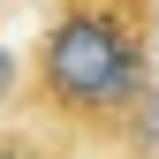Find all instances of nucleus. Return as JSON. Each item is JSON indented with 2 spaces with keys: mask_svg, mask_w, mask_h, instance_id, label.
Masks as SVG:
<instances>
[{
  "mask_svg": "<svg viewBox=\"0 0 159 159\" xmlns=\"http://www.w3.org/2000/svg\"><path fill=\"white\" fill-rule=\"evenodd\" d=\"M23 106L53 129L114 144L152 114V0H68L23 76Z\"/></svg>",
  "mask_w": 159,
  "mask_h": 159,
  "instance_id": "obj_1",
  "label": "nucleus"
},
{
  "mask_svg": "<svg viewBox=\"0 0 159 159\" xmlns=\"http://www.w3.org/2000/svg\"><path fill=\"white\" fill-rule=\"evenodd\" d=\"M0 159H53L38 136H0Z\"/></svg>",
  "mask_w": 159,
  "mask_h": 159,
  "instance_id": "obj_3",
  "label": "nucleus"
},
{
  "mask_svg": "<svg viewBox=\"0 0 159 159\" xmlns=\"http://www.w3.org/2000/svg\"><path fill=\"white\" fill-rule=\"evenodd\" d=\"M8 106H23V61H15V46L0 38V114Z\"/></svg>",
  "mask_w": 159,
  "mask_h": 159,
  "instance_id": "obj_2",
  "label": "nucleus"
}]
</instances>
